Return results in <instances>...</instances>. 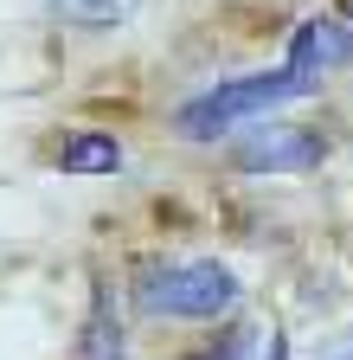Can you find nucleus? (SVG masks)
Returning <instances> with one entry per match:
<instances>
[{"label": "nucleus", "mask_w": 353, "mask_h": 360, "mask_svg": "<svg viewBox=\"0 0 353 360\" xmlns=\"http://www.w3.org/2000/svg\"><path fill=\"white\" fill-rule=\"evenodd\" d=\"M58 167L65 174H116L122 148H116V135H71V142L58 148Z\"/></svg>", "instance_id": "nucleus-7"}, {"label": "nucleus", "mask_w": 353, "mask_h": 360, "mask_svg": "<svg viewBox=\"0 0 353 360\" xmlns=\"http://www.w3.org/2000/svg\"><path fill=\"white\" fill-rule=\"evenodd\" d=\"M289 65L308 71V77L347 71V65H353V26H340V20H302V26L289 32Z\"/></svg>", "instance_id": "nucleus-4"}, {"label": "nucleus", "mask_w": 353, "mask_h": 360, "mask_svg": "<svg viewBox=\"0 0 353 360\" xmlns=\"http://www.w3.org/2000/svg\"><path fill=\"white\" fill-rule=\"evenodd\" d=\"M244 347H251V328H225V341H212V347L193 354V360H244Z\"/></svg>", "instance_id": "nucleus-8"}, {"label": "nucleus", "mask_w": 353, "mask_h": 360, "mask_svg": "<svg viewBox=\"0 0 353 360\" xmlns=\"http://www.w3.org/2000/svg\"><path fill=\"white\" fill-rule=\"evenodd\" d=\"M321 155H328L321 135L289 129V122H270V129H257L251 142H238V167L244 174H295V167H315Z\"/></svg>", "instance_id": "nucleus-3"}, {"label": "nucleus", "mask_w": 353, "mask_h": 360, "mask_svg": "<svg viewBox=\"0 0 353 360\" xmlns=\"http://www.w3.org/2000/svg\"><path fill=\"white\" fill-rule=\"evenodd\" d=\"M347 20H353V0H347Z\"/></svg>", "instance_id": "nucleus-11"}, {"label": "nucleus", "mask_w": 353, "mask_h": 360, "mask_svg": "<svg viewBox=\"0 0 353 360\" xmlns=\"http://www.w3.org/2000/svg\"><path fill=\"white\" fill-rule=\"evenodd\" d=\"M315 84H321V77H308V71H295V65H283V71H257V77H232V84H212L206 97L180 103L173 129H180L187 142H212V135H225V129L244 122V116H263V110H277V103L308 97Z\"/></svg>", "instance_id": "nucleus-1"}, {"label": "nucleus", "mask_w": 353, "mask_h": 360, "mask_svg": "<svg viewBox=\"0 0 353 360\" xmlns=\"http://www.w3.org/2000/svg\"><path fill=\"white\" fill-rule=\"evenodd\" d=\"M270 360H283V341H277V347H270Z\"/></svg>", "instance_id": "nucleus-10"}, {"label": "nucleus", "mask_w": 353, "mask_h": 360, "mask_svg": "<svg viewBox=\"0 0 353 360\" xmlns=\"http://www.w3.org/2000/svg\"><path fill=\"white\" fill-rule=\"evenodd\" d=\"M128 354V335H122V315H116V296L109 283L91 290V322H84V341H77V360H122Z\"/></svg>", "instance_id": "nucleus-5"}, {"label": "nucleus", "mask_w": 353, "mask_h": 360, "mask_svg": "<svg viewBox=\"0 0 353 360\" xmlns=\"http://www.w3.org/2000/svg\"><path fill=\"white\" fill-rule=\"evenodd\" d=\"M238 302V277L225 264H148L135 277V309L142 315H187V322H212Z\"/></svg>", "instance_id": "nucleus-2"}, {"label": "nucleus", "mask_w": 353, "mask_h": 360, "mask_svg": "<svg viewBox=\"0 0 353 360\" xmlns=\"http://www.w3.org/2000/svg\"><path fill=\"white\" fill-rule=\"evenodd\" d=\"M321 360H353V328H347V335H334V341L321 347Z\"/></svg>", "instance_id": "nucleus-9"}, {"label": "nucleus", "mask_w": 353, "mask_h": 360, "mask_svg": "<svg viewBox=\"0 0 353 360\" xmlns=\"http://www.w3.org/2000/svg\"><path fill=\"white\" fill-rule=\"evenodd\" d=\"M52 13H65L84 32H109V26H128V20H135L142 0H52Z\"/></svg>", "instance_id": "nucleus-6"}]
</instances>
